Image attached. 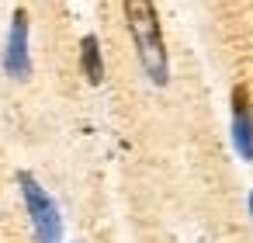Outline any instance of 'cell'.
<instances>
[{"label":"cell","instance_id":"cell-1","mask_svg":"<svg viewBox=\"0 0 253 243\" xmlns=\"http://www.w3.org/2000/svg\"><path fill=\"white\" fill-rule=\"evenodd\" d=\"M122 11H125V25H128V35L135 42V52H139L146 77L156 87H163L170 80V63H167V46H163L160 14L153 7V0H122Z\"/></svg>","mask_w":253,"mask_h":243},{"label":"cell","instance_id":"cell-2","mask_svg":"<svg viewBox=\"0 0 253 243\" xmlns=\"http://www.w3.org/2000/svg\"><path fill=\"white\" fill-rule=\"evenodd\" d=\"M18 188H21V198L32 215V229H35L39 243H63V219H59L56 201L45 194V188L25 170L18 174Z\"/></svg>","mask_w":253,"mask_h":243},{"label":"cell","instance_id":"cell-3","mask_svg":"<svg viewBox=\"0 0 253 243\" xmlns=\"http://www.w3.org/2000/svg\"><path fill=\"white\" fill-rule=\"evenodd\" d=\"M232 143L243 160H253V108L246 84L232 87Z\"/></svg>","mask_w":253,"mask_h":243},{"label":"cell","instance_id":"cell-4","mask_svg":"<svg viewBox=\"0 0 253 243\" xmlns=\"http://www.w3.org/2000/svg\"><path fill=\"white\" fill-rule=\"evenodd\" d=\"M7 73L25 80L32 73V59H28V14L25 11H14V21H11V39H7Z\"/></svg>","mask_w":253,"mask_h":243},{"label":"cell","instance_id":"cell-5","mask_svg":"<svg viewBox=\"0 0 253 243\" xmlns=\"http://www.w3.org/2000/svg\"><path fill=\"white\" fill-rule=\"evenodd\" d=\"M80 70L90 84H101L104 80V59H101V42L97 35H84L80 42Z\"/></svg>","mask_w":253,"mask_h":243},{"label":"cell","instance_id":"cell-6","mask_svg":"<svg viewBox=\"0 0 253 243\" xmlns=\"http://www.w3.org/2000/svg\"><path fill=\"white\" fill-rule=\"evenodd\" d=\"M250 212H253V194H250Z\"/></svg>","mask_w":253,"mask_h":243}]
</instances>
